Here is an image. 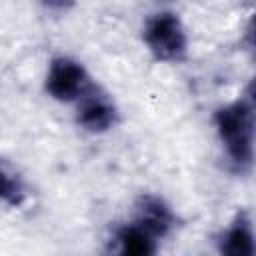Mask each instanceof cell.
<instances>
[{
	"label": "cell",
	"mask_w": 256,
	"mask_h": 256,
	"mask_svg": "<svg viewBox=\"0 0 256 256\" xmlns=\"http://www.w3.org/2000/svg\"><path fill=\"white\" fill-rule=\"evenodd\" d=\"M76 110V122L92 134H102L110 130L118 120V110L112 102V98L98 88H90L86 94H82L78 100Z\"/></svg>",
	"instance_id": "277c9868"
},
{
	"label": "cell",
	"mask_w": 256,
	"mask_h": 256,
	"mask_svg": "<svg viewBox=\"0 0 256 256\" xmlns=\"http://www.w3.org/2000/svg\"><path fill=\"white\" fill-rule=\"evenodd\" d=\"M134 222L146 232H150L156 240H160L172 232V228L176 226V216L162 198L154 194H144L136 202Z\"/></svg>",
	"instance_id": "5b68a950"
},
{
	"label": "cell",
	"mask_w": 256,
	"mask_h": 256,
	"mask_svg": "<svg viewBox=\"0 0 256 256\" xmlns=\"http://www.w3.org/2000/svg\"><path fill=\"white\" fill-rule=\"evenodd\" d=\"M220 252L228 256H252L254 254V234L252 222L246 212H240L230 228L222 234Z\"/></svg>",
	"instance_id": "8992f818"
},
{
	"label": "cell",
	"mask_w": 256,
	"mask_h": 256,
	"mask_svg": "<svg viewBox=\"0 0 256 256\" xmlns=\"http://www.w3.org/2000/svg\"><path fill=\"white\" fill-rule=\"evenodd\" d=\"M218 138L236 170L248 172L254 158V104L252 96L238 98L214 114Z\"/></svg>",
	"instance_id": "6da1fadb"
},
{
	"label": "cell",
	"mask_w": 256,
	"mask_h": 256,
	"mask_svg": "<svg viewBox=\"0 0 256 256\" xmlns=\"http://www.w3.org/2000/svg\"><path fill=\"white\" fill-rule=\"evenodd\" d=\"M26 200V186L12 164L0 160V202L6 206H20Z\"/></svg>",
	"instance_id": "ba28073f"
},
{
	"label": "cell",
	"mask_w": 256,
	"mask_h": 256,
	"mask_svg": "<svg viewBox=\"0 0 256 256\" xmlns=\"http://www.w3.org/2000/svg\"><path fill=\"white\" fill-rule=\"evenodd\" d=\"M44 88L58 102H76L92 88V82L78 60L70 56H56L48 66Z\"/></svg>",
	"instance_id": "3957f363"
},
{
	"label": "cell",
	"mask_w": 256,
	"mask_h": 256,
	"mask_svg": "<svg viewBox=\"0 0 256 256\" xmlns=\"http://www.w3.org/2000/svg\"><path fill=\"white\" fill-rule=\"evenodd\" d=\"M118 246L122 254H130V256H148L156 252V238L146 232L142 226H138L136 222L126 224L124 228L118 230L116 234Z\"/></svg>",
	"instance_id": "52a82bcc"
},
{
	"label": "cell",
	"mask_w": 256,
	"mask_h": 256,
	"mask_svg": "<svg viewBox=\"0 0 256 256\" xmlns=\"http://www.w3.org/2000/svg\"><path fill=\"white\" fill-rule=\"evenodd\" d=\"M44 6L48 8H54V10H60V8H66L70 4V0H40Z\"/></svg>",
	"instance_id": "9c48e42d"
},
{
	"label": "cell",
	"mask_w": 256,
	"mask_h": 256,
	"mask_svg": "<svg viewBox=\"0 0 256 256\" xmlns=\"http://www.w3.org/2000/svg\"><path fill=\"white\" fill-rule=\"evenodd\" d=\"M144 42L154 58L162 62H176L184 58L188 48L186 30L174 12H158L146 20Z\"/></svg>",
	"instance_id": "7a4b0ae2"
}]
</instances>
